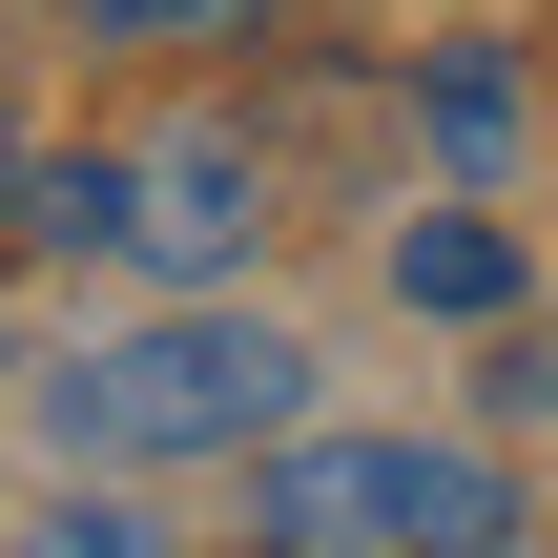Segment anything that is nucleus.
Wrapping results in <instances>:
<instances>
[{
  "instance_id": "nucleus-4",
  "label": "nucleus",
  "mask_w": 558,
  "mask_h": 558,
  "mask_svg": "<svg viewBox=\"0 0 558 558\" xmlns=\"http://www.w3.org/2000/svg\"><path fill=\"white\" fill-rule=\"evenodd\" d=\"M393 311H456V331H476V311H518V228H497V207L393 228Z\"/></svg>"
},
{
  "instance_id": "nucleus-3",
  "label": "nucleus",
  "mask_w": 558,
  "mask_h": 558,
  "mask_svg": "<svg viewBox=\"0 0 558 558\" xmlns=\"http://www.w3.org/2000/svg\"><path fill=\"white\" fill-rule=\"evenodd\" d=\"M248 228H269L248 145H207V124H186V145H145V166H124V228H104V248H124V269H166V290H228V269H248Z\"/></svg>"
},
{
  "instance_id": "nucleus-6",
  "label": "nucleus",
  "mask_w": 558,
  "mask_h": 558,
  "mask_svg": "<svg viewBox=\"0 0 558 558\" xmlns=\"http://www.w3.org/2000/svg\"><path fill=\"white\" fill-rule=\"evenodd\" d=\"M435 124H456V145L497 166V145H518V62H435Z\"/></svg>"
},
{
  "instance_id": "nucleus-1",
  "label": "nucleus",
  "mask_w": 558,
  "mask_h": 558,
  "mask_svg": "<svg viewBox=\"0 0 558 558\" xmlns=\"http://www.w3.org/2000/svg\"><path fill=\"white\" fill-rule=\"evenodd\" d=\"M41 414H62V456H104V476H166V456H290V435H311V352H290L269 311H166V331L62 352Z\"/></svg>"
},
{
  "instance_id": "nucleus-8",
  "label": "nucleus",
  "mask_w": 558,
  "mask_h": 558,
  "mask_svg": "<svg viewBox=\"0 0 558 558\" xmlns=\"http://www.w3.org/2000/svg\"><path fill=\"white\" fill-rule=\"evenodd\" d=\"M497 414H558V331H518V352H497Z\"/></svg>"
},
{
  "instance_id": "nucleus-7",
  "label": "nucleus",
  "mask_w": 558,
  "mask_h": 558,
  "mask_svg": "<svg viewBox=\"0 0 558 558\" xmlns=\"http://www.w3.org/2000/svg\"><path fill=\"white\" fill-rule=\"evenodd\" d=\"M83 21H104V41H207L228 0H83Z\"/></svg>"
},
{
  "instance_id": "nucleus-5",
  "label": "nucleus",
  "mask_w": 558,
  "mask_h": 558,
  "mask_svg": "<svg viewBox=\"0 0 558 558\" xmlns=\"http://www.w3.org/2000/svg\"><path fill=\"white\" fill-rule=\"evenodd\" d=\"M0 558H166V538H145L124 497H83V476H62V497H41V518H21V538H0Z\"/></svg>"
},
{
  "instance_id": "nucleus-9",
  "label": "nucleus",
  "mask_w": 558,
  "mask_h": 558,
  "mask_svg": "<svg viewBox=\"0 0 558 558\" xmlns=\"http://www.w3.org/2000/svg\"><path fill=\"white\" fill-rule=\"evenodd\" d=\"M248 558H311V538H248Z\"/></svg>"
},
{
  "instance_id": "nucleus-2",
  "label": "nucleus",
  "mask_w": 558,
  "mask_h": 558,
  "mask_svg": "<svg viewBox=\"0 0 558 558\" xmlns=\"http://www.w3.org/2000/svg\"><path fill=\"white\" fill-rule=\"evenodd\" d=\"M269 538L311 558H518V476L456 435H290L269 456Z\"/></svg>"
}]
</instances>
